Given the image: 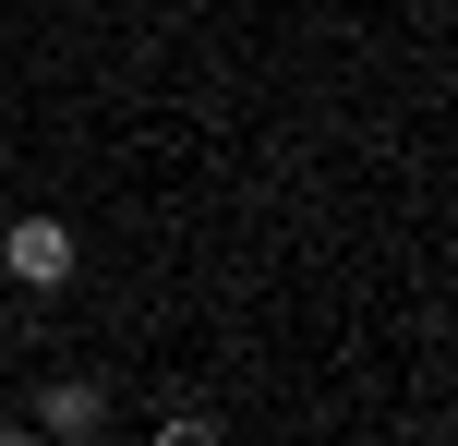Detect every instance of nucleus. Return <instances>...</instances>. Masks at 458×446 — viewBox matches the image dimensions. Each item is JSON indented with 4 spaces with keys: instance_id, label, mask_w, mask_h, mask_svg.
Returning a JSON list of instances; mask_svg holds the SVG:
<instances>
[{
    "instance_id": "nucleus-1",
    "label": "nucleus",
    "mask_w": 458,
    "mask_h": 446,
    "mask_svg": "<svg viewBox=\"0 0 458 446\" xmlns=\"http://www.w3.org/2000/svg\"><path fill=\"white\" fill-rule=\"evenodd\" d=\"M24 434H37V446H97V434H109V386H97V374H48L37 410H24Z\"/></svg>"
},
{
    "instance_id": "nucleus-2",
    "label": "nucleus",
    "mask_w": 458,
    "mask_h": 446,
    "mask_svg": "<svg viewBox=\"0 0 458 446\" xmlns=\"http://www.w3.org/2000/svg\"><path fill=\"white\" fill-rule=\"evenodd\" d=\"M0 278L13 290H72V217H13L0 230Z\"/></svg>"
},
{
    "instance_id": "nucleus-3",
    "label": "nucleus",
    "mask_w": 458,
    "mask_h": 446,
    "mask_svg": "<svg viewBox=\"0 0 458 446\" xmlns=\"http://www.w3.org/2000/svg\"><path fill=\"white\" fill-rule=\"evenodd\" d=\"M157 446H229V434L206 423V410H169V423H157Z\"/></svg>"
},
{
    "instance_id": "nucleus-4",
    "label": "nucleus",
    "mask_w": 458,
    "mask_h": 446,
    "mask_svg": "<svg viewBox=\"0 0 458 446\" xmlns=\"http://www.w3.org/2000/svg\"><path fill=\"white\" fill-rule=\"evenodd\" d=\"M0 446H37V434H24V423H0Z\"/></svg>"
},
{
    "instance_id": "nucleus-5",
    "label": "nucleus",
    "mask_w": 458,
    "mask_h": 446,
    "mask_svg": "<svg viewBox=\"0 0 458 446\" xmlns=\"http://www.w3.org/2000/svg\"><path fill=\"white\" fill-rule=\"evenodd\" d=\"M0 338H24V326H13V302H0Z\"/></svg>"
}]
</instances>
